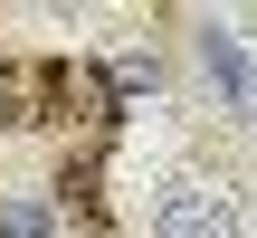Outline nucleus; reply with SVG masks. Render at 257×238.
Returning a JSON list of instances; mask_svg holds the SVG:
<instances>
[{
	"label": "nucleus",
	"instance_id": "f257e3e1",
	"mask_svg": "<svg viewBox=\"0 0 257 238\" xmlns=\"http://www.w3.org/2000/svg\"><path fill=\"white\" fill-rule=\"evenodd\" d=\"M153 238H238V191L210 172H172L153 200Z\"/></svg>",
	"mask_w": 257,
	"mask_h": 238
},
{
	"label": "nucleus",
	"instance_id": "f03ea898",
	"mask_svg": "<svg viewBox=\"0 0 257 238\" xmlns=\"http://www.w3.org/2000/svg\"><path fill=\"white\" fill-rule=\"evenodd\" d=\"M191 48H200V76H210V95H219V105H229L238 124H257V67H248V38L210 19V29H200Z\"/></svg>",
	"mask_w": 257,
	"mask_h": 238
},
{
	"label": "nucleus",
	"instance_id": "7ed1b4c3",
	"mask_svg": "<svg viewBox=\"0 0 257 238\" xmlns=\"http://www.w3.org/2000/svg\"><path fill=\"white\" fill-rule=\"evenodd\" d=\"M48 229H57V200H38V191L0 200V238H48Z\"/></svg>",
	"mask_w": 257,
	"mask_h": 238
}]
</instances>
